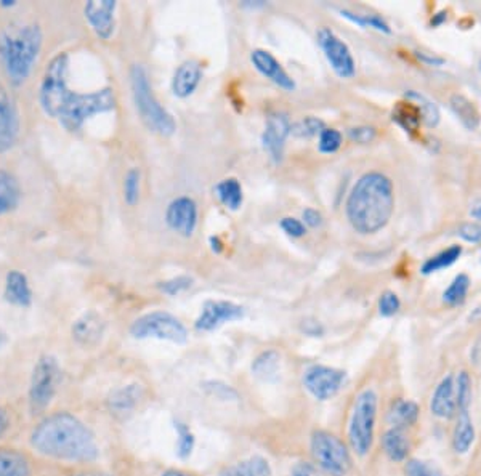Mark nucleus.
<instances>
[{
    "instance_id": "obj_1",
    "label": "nucleus",
    "mask_w": 481,
    "mask_h": 476,
    "mask_svg": "<svg viewBox=\"0 0 481 476\" xmlns=\"http://www.w3.org/2000/svg\"><path fill=\"white\" fill-rule=\"evenodd\" d=\"M68 71V55H56L43 72L39 100L47 116L58 120L66 130L77 132L91 116L114 111L118 101L111 89H103L93 93L70 90Z\"/></svg>"
},
{
    "instance_id": "obj_2",
    "label": "nucleus",
    "mask_w": 481,
    "mask_h": 476,
    "mask_svg": "<svg viewBox=\"0 0 481 476\" xmlns=\"http://www.w3.org/2000/svg\"><path fill=\"white\" fill-rule=\"evenodd\" d=\"M31 444L39 454L66 462H93L100 455L95 434L70 413L43 419L31 434Z\"/></svg>"
},
{
    "instance_id": "obj_3",
    "label": "nucleus",
    "mask_w": 481,
    "mask_h": 476,
    "mask_svg": "<svg viewBox=\"0 0 481 476\" xmlns=\"http://www.w3.org/2000/svg\"><path fill=\"white\" fill-rule=\"evenodd\" d=\"M345 212L351 228L360 234L384 230L395 212V188L380 172L364 174L350 191Z\"/></svg>"
},
{
    "instance_id": "obj_4",
    "label": "nucleus",
    "mask_w": 481,
    "mask_h": 476,
    "mask_svg": "<svg viewBox=\"0 0 481 476\" xmlns=\"http://www.w3.org/2000/svg\"><path fill=\"white\" fill-rule=\"evenodd\" d=\"M43 49V31L37 24L12 26L0 33V62L12 84L28 81Z\"/></svg>"
},
{
    "instance_id": "obj_5",
    "label": "nucleus",
    "mask_w": 481,
    "mask_h": 476,
    "mask_svg": "<svg viewBox=\"0 0 481 476\" xmlns=\"http://www.w3.org/2000/svg\"><path fill=\"white\" fill-rule=\"evenodd\" d=\"M130 85H132L133 100L139 118L151 132L170 137L177 130L172 114L160 105L154 97L153 89L149 84L147 71L141 64H133L130 70Z\"/></svg>"
},
{
    "instance_id": "obj_6",
    "label": "nucleus",
    "mask_w": 481,
    "mask_h": 476,
    "mask_svg": "<svg viewBox=\"0 0 481 476\" xmlns=\"http://www.w3.org/2000/svg\"><path fill=\"white\" fill-rule=\"evenodd\" d=\"M379 396L372 388H364L356 395L349 421L350 449L358 457H366L372 451L376 440Z\"/></svg>"
},
{
    "instance_id": "obj_7",
    "label": "nucleus",
    "mask_w": 481,
    "mask_h": 476,
    "mask_svg": "<svg viewBox=\"0 0 481 476\" xmlns=\"http://www.w3.org/2000/svg\"><path fill=\"white\" fill-rule=\"evenodd\" d=\"M314 465L328 476H347L353 467L351 449L328 430H314L310 438Z\"/></svg>"
},
{
    "instance_id": "obj_8",
    "label": "nucleus",
    "mask_w": 481,
    "mask_h": 476,
    "mask_svg": "<svg viewBox=\"0 0 481 476\" xmlns=\"http://www.w3.org/2000/svg\"><path fill=\"white\" fill-rule=\"evenodd\" d=\"M135 338H158L172 344L183 345L188 340V330L177 316L168 311H151L139 316L130 328Z\"/></svg>"
},
{
    "instance_id": "obj_9",
    "label": "nucleus",
    "mask_w": 481,
    "mask_h": 476,
    "mask_svg": "<svg viewBox=\"0 0 481 476\" xmlns=\"http://www.w3.org/2000/svg\"><path fill=\"white\" fill-rule=\"evenodd\" d=\"M60 378L62 371L55 357H43L37 361L29 388V405L33 413H41L49 406L50 401L55 396Z\"/></svg>"
},
{
    "instance_id": "obj_10",
    "label": "nucleus",
    "mask_w": 481,
    "mask_h": 476,
    "mask_svg": "<svg viewBox=\"0 0 481 476\" xmlns=\"http://www.w3.org/2000/svg\"><path fill=\"white\" fill-rule=\"evenodd\" d=\"M302 384L314 399L328 401L337 396L347 384V374L331 366H310L303 372Z\"/></svg>"
},
{
    "instance_id": "obj_11",
    "label": "nucleus",
    "mask_w": 481,
    "mask_h": 476,
    "mask_svg": "<svg viewBox=\"0 0 481 476\" xmlns=\"http://www.w3.org/2000/svg\"><path fill=\"white\" fill-rule=\"evenodd\" d=\"M318 43L329 64L332 66L339 78L351 79L356 74L355 58L350 52L349 45L343 43L332 29L321 28L318 31Z\"/></svg>"
},
{
    "instance_id": "obj_12",
    "label": "nucleus",
    "mask_w": 481,
    "mask_h": 476,
    "mask_svg": "<svg viewBox=\"0 0 481 476\" xmlns=\"http://www.w3.org/2000/svg\"><path fill=\"white\" fill-rule=\"evenodd\" d=\"M245 311L241 305L228 300H209L204 303L197 316L195 328L197 332H214L226 322L239 321L245 318Z\"/></svg>"
},
{
    "instance_id": "obj_13",
    "label": "nucleus",
    "mask_w": 481,
    "mask_h": 476,
    "mask_svg": "<svg viewBox=\"0 0 481 476\" xmlns=\"http://www.w3.org/2000/svg\"><path fill=\"white\" fill-rule=\"evenodd\" d=\"M293 124L286 112H273L266 119L265 130L262 135V147L265 149L273 162L283 161L287 137L291 135Z\"/></svg>"
},
{
    "instance_id": "obj_14",
    "label": "nucleus",
    "mask_w": 481,
    "mask_h": 476,
    "mask_svg": "<svg viewBox=\"0 0 481 476\" xmlns=\"http://www.w3.org/2000/svg\"><path fill=\"white\" fill-rule=\"evenodd\" d=\"M20 135V116L14 99L0 85V153H7L16 145Z\"/></svg>"
},
{
    "instance_id": "obj_15",
    "label": "nucleus",
    "mask_w": 481,
    "mask_h": 476,
    "mask_svg": "<svg viewBox=\"0 0 481 476\" xmlns=\"http://www.w3.org/2000/svg\"><path fill=\"white\" fill-rule=\"evenodd\" d=\"M166 222L174 232L185 238L193 236L197 226V205L188 196L177 197L168 204L166 212Z\"/></svg>"
},
{
    "instance_id": "obj_16",
    "label": "nucleus",
    "mask_w": 481,
    "mask_h": 476,
    "mask_svg": "<svg viewBox=\"0 0 481 476\" xmlns=\"http://www.w3.org/2000/svg\"><path fill=\"white\" fill-rule=\"evenodd\" d=\"M116 7L118 4L114 0H91L85 4V20L91 24L93 33L103 41L111 39L114 34Z\"/></svg>"
},
{
    "instance_id": "obj_17",
    "label": "nucleus",
    "mask_w": 481,
    "mask_h": 476,
    "mask_svg": "<svg viewBox=\"0 0 481 476\" xmlns=\"http://www.w3.org/2000/svg\"><path fill=\"white\" fill-rule=\"evenodd\" d=\"M430 413L437 419L447 421L457 414V396H456V376L447 374L435 386L430 398Z\"/></svg>"
},
{
    "instance_id": "obj_18",
    "label": "nucleus",
    "mask_w": 481,
    "mask_h": 476,
    "mask_svg": "<svg viewBox=\"0 0 481 476\" xmlns=\"http://www.w3.org/2000/svg\"><path fill=\"white\" fill-rule=\"evenodd\" d=\"M251 62L254 68L265 76L273 84L278 85L283 90L293 91L295 89L293 79L287 74V71L283 68V64L266 50L257 49L251 53Z\"/></svg>"
},
{
    "instance_id": "obj_19",
    "label": "nucleus",
    "mask_w": 481,
    "mask_h": 476,
    "mask_svg": "<svg viewBox=\"0 0 481 476\" xmlns=\"http://www.w3.org/2000/svg\"><path fill=\"white\" fill-rule=\"evenodd\" d=\"M387 459L395 463H405L411 454V438L406 428L390 427L380 440Z\"/></svg>"
},
{
    "instance_id": "obj_20",
    "label": "nucleus",
    "mask_w": 481,
    "mask_h": 476,
    "mask_svg": "<svg viewBox=\"0 0 481 476\" xmlns=\"http://www.w3.org/2000/svg\"><path fill=\"white\" fill-rule=\"evenodd\" d=\"M203 79V68L201 63L196 60H188L178 66L175 71L174 79H172V91L175 97L178 99H188L189 95L195 93L197 85Z\"/></svg>"
},
{
    "instance_id": "obj_21",
    "label": "nucleus",
    "mask_w": 481,
    "mask_h": 476,
    "mask_svg": "<svg viewBox=\"0 0 481 476\" xmlns=\"http://www.w3.org/2000/svg\"><path fill=\"white\" fill-rule=\"evenodd\" d=\"M105 332V322L95 311L81 316L72 326V336L79 344L95 345Z\"/></svg>"
},
{
    "instance_id": "obj_22",
    "label": "nucleus",
    "mask_w": 481,
    "mask_h": 476,
    "mask_svg": "<svg viewBox=\"0 0 481 476\" xmlns=\"http://www.w3.org/2000/svg\"><path fill=\"white\" fill-rule=\"evenodd\" d=\"M476 432H475L474 421L470 414H456V422H454L453 434H451V446L457 455L467 454L468 451L474 446Z\"/></svg>"
},
{
    "instance_id": "obj_23",
    "label": "nucleus",
    "mask_w": 481,
    "mask_h": 476,
    "mask_svg": "<svg viewBox=\"0 0 481 476\" xmlns=\"http://www.w3.org/2000/svg\"><path fill=\"white\" fill-rule=\"evenodd\" d=\"M5 300L16 307L26 309L33 301V290L29 288V281L20 271H10L5 280Z\"/></svg>"
},
{
    "instance_id": "obj_24",
    "label": "nucleus",
    "mask_w": 481,
    "mask_h": 476,
    "mask_svg": "<svg viewBox=\"0 0 481 476\" xmlns=\"http://www.w3.org/2000/svg\"><path fill=\"white\" fill-rule=\"evenodd\" d=\"M420 419V406L412 399H397L389 409L390 427L411 428Z\"/></svg>"
},
{
    "instance_id": "obj_25",
    "label": "nucleus",
    "mask_w": 481,
    "mask_h": 476,
    "mask_svg": "<svg viewBox=\"0 0 481 476\" xmlns=\"http://www.w3.org/2000/svg\"><path fill=\"white\" fill-rule=\"evenodd\" d=\"M218 476H273L272 465L262 455H251L225 467Z\"/></svg>"
},
{
    "instance_id": "obj_26",
    "label": "nucleus",
    "mask_w": 481,
    "mask_h": 476,
    "mask_svg": "<svg viewBox=\"0 0 481 476\" xmlns=\"http://www.w3.org/2000/svg\"><path fill=\"white\" fill-rule=\"evenodd\" d=\"M20 183L7 170H0V215L14 211L20 203Z\"/></svg>"
},
{
    "instance_id": "obj_27",
    "label": "nucleus",
    "mask_w": 481,
    "mask_h": 476,
    "mask_svg": "<svg viewBox=\"0 0 481 476\" xmlns=\"http://www.w3.org/2000/svg\"><path fill=\"white\" fill-rule=\"evenodd\" d=\"M449 105H451L454 114L457 116V119L462 122V126L467 127L468 130L478 129L481 116L480 111L474 105V101H470L467 97L460 95V93H454L453 97L449 99Z\"/></svg>"
},
{
    "instance_id": "obj_28",
    "label": "nucleus",
    "mask_w": 481,
    "mask_h": 476,
    "mask_svg": "<svg viewBox=\"0 0 481 476\" xmlns=\"http://www.w3.org/2000/svg\"><path fill=\"white\" fill-rule=\"evenodd\" d=\"M31 467L26 455L14 449H0V476H29Z\"/></svg>"
},
{
    "instance_id": "obj_29",
    "label": "nucleus",
    "mask_w": 481,
    "mask_h": 476,
    "mask_svg": "<svg viewBox=\"0 0 481 476\" xmlns=\"http://www.w3.org/2000/svg\"><path fill=\"white\" fill-rule=\"evenodd\" d=\"M139 398H141L139 386H127L112 393L108 403H110V409L112 413L126 415V414L132 413L135 406L139 405Z\"/></svg>"
},
{
    "instance_id": "obj_30",
    "label": "nucleus",
    "mask_w": 481,
    "mask_h": 476,
    "mask_svg": "<svg viewBox=\"0 0 481 476\" xmlns=\"http://www.w3.org/2000/svg\"><path fill=\"white\" fill-rule=\"evenodd\" d=\"M214 193H216V199L230 211H239V207L243 205V199H245L243 186L236 178H225L222 182L216 183Z\"/></svg>"
},
{
    "instance_id": "obj_31",
    "label": "nucleus",
    "mask_w": 481,
    "mask_h": 476,
    "mask_svg": "<svg viewBox=\"0 0 481 476\" xmlns=\"http://www.w3.org/2000/svg\"><path fill=\"white\" fill-rule=\"evenodd\" d=\"M279 367H281V357L278 351L266 350L260 353L255 361L252 363V372L260 380H273L278 377Z\"/></svg>"
},
{
    "instance_id": "obj_32",
    "label": "nucleus",
    "mask_w": 481,
    "mask_h": 476,
    "mask_svg": "<svg viewBox=\"0 0 481 476\" xmlns=\"http://www.w3.org/2000/svg\"><path fill=\"white\" fill-rule=\"evenodd\" d=\"M460 255H462V247L457 244L451 245L437 255H433L430 259H427L426 263L420 268V271L422 274L437 273L439 270H445V268L454 265L459 260Z\"/></svg>"
},
{
    "instance_id": "obj_33",
    "label": "nucleus",
    "mask_w": 481,
    "mask_h": 476,
    "mask_svg": "<svg viewBox=\"0 0 481 476\" xmlns=\"http://www.w3.org/2000/svg\"><path fill=\"white\" fill-rule=\"evenodd\" d=\"M470 284H472V281H470L467 274H457L451 281V284L447 286V290L443 292V301L447 303V307H459L467 299Z\"/></svg>"
},
{
    "instance_id": "obj_34",
    "label": "nucleus",
    "mask_w": 481,
    "mask_h": 476,
    "mask_svg": "<svg viewBox=\"0 0 481 476\" xmlns=\"http://www.w3.org/2000/svg\"><path fill=\"white\" fill-rule=\"evenodd\" d=\"M393 120H397L399 126L405 129L406 132H416L422 122V114L418 111V106L408 100V103H399L393 112Z\"/></svg>"
},
{
    "instance_id": "obj_35",
    "label": "nucleus",
    "mask_w": 481,
    "mask_h": 476,
    "mask_svg": "<svg viewBox=\"0 0 481 476\" xmlns=\"http://www.w3.org/2000/svg\"><path fill=\"white\" fill-rule=\"evenodd\" d=\"M405 99L409 100L414 105L418 106V111L422 114V122L427 127L433 129V127L438 126L439 109L438 106L435 105L432 100H428L424 95H420L418 91H408Z\"/></svg>"
},
{
    "instance_id": "obj_36",
    "label": "nucleus",
    "mask_w": 481,
    "mask_h": 476,
    "mask_svg": "<svg viewBox=\"0 0 481 476\" xmlns=\"http://www.w3.org/2000/svg\"><path fill=\"white\" fill-rule=\"evenodd\" d=\"M456 396H457V413H467L474 398V380L467 371H460L456 376Z\"/></svg>"
},
{
    "instance_id": "obj_37",
    "label": "nucleus",
    "mask_w": 481,
    "mask_h": 476,
    "mask_svg": "<svg viewBox=\"0 0 481 476\" xmlns=\"http://www.w3.org/2000/svg\"><path fill=\"white\" fill-rule=\"evenodd\" d=\"M175 432H177V455L185 461L195 449V434L187 424L180 421L175 422Z\"/></svg>"
},
{
    "instance_id": "obj_38",
    "label": "nucleus",
    "mask_w": 481,
    "mask_h": 476,
    "mask_svg": "<svg viewBox=\"0 0 481 476\" xmlns=\"http://www.w3.org/2000/svg\"><path fill=\"white\" fill-rule=\"evenodd\" d=\"M141 191V172L139 168L132 167L124 176V201L129 207H135L139 201Z\"/></svg>"
},
{
    "instance_id": "obj_39",
    "label": "nucleus",
    "mask_w": 481,
    "mask_h": 476,
    "mask_svg": "<svg viewBox=\"0 0 481 476\" xmlns=\"http://www.w3.org/2000/svg\"><path fill=\"white\" fill-rule=\"evenodd\" d=\"M405 476H447L438 465L424 459H408L405 462Z\"/></svg>"
},
{
    "instance_id": "obj_40",
    "label": "nucleus",
    "mask_w": 481,
    "mask_h": 476,
    "mask_svg": "<svg viewBox=\"0 0 481 476\" xmlns=\"http://www.w3.org/2000/svg\"><path fill=\"white\" fill-rule=\"evenodd\" d=\"M326 129L324 122L318 119V118H313V116H308L305 119L299 120L293 124V137L297 138H312V137H316V135H321V132Z\"/></svg>"
},
{
    "instance_id": "obj_41",
    "label": "nucleus",
    "mask_w": 481,
    "mask_h": 476,
    "mask_svg": "<svg viewBox=\"0 0 481 476\" xmlns=\"http://www.w3.org/2000/svg\"><path fill=\"white\" fill-rule=\"evenodd\" d=\"M342 14L345 18H349L350 22L360 24L361 28L377 29V31L385 33V34H390L391 33L390 26L380 16H377V14H350L347 10H343Z\"/></svg>"
},
{
    "instance_id": "obj_42",
    "label": "nucleus",
    "mask_w": 481,
    "mask_h": 476,
    "mask_svg": "<svg viewBox=\"0 0 481 476\" xmlns=\"http://www.w3.org/2000/svg\"><path fill=\"white\" fill-rule=\"evenodd\" d=\"M342 147V133L335 129H324L320 135L318 149L322 155H332Z\"/></svg>"
},
{
    "instance_id": "obj_43",
    "label": "nucleus",
    "mask_w": 481,
    "mask_h": 476,
    "mask_svg": "<svg viewBox=\"0 0 481 476\" xmlns=\"http://www.w3.org/2000/svg\"><path fill=\"white\" fill-rule=\"evenodd\" d=\"M401 309V300L395 292L391 290H385L384 294L380 295L379 299V313L384 318H391L397 315L398 311Z\"/></svg>"
},
{
    "instance_id": "obj_44",
    "label": "nucleus",
    "mask_w": 481,
    "mask_h": 476,
    "mask_svg": "<svg viewBox=\"0 0 481 476\" xmlns=\"http://www.w3.org/2000/svg\"><path fill=\"white\" fill-rule=\"evenodd\" d=\"M193 286V278L189 276H177L172 280L166 281V282H160L159 289L164 294L175 297V295L182 294L185 290H188Z\"/></svg>"
},
{
    "instance_id": "obj_45",
    "label": "nucleus",
    "mask_w": 481,
    "mask_h": 476,
    "mask_svg": "<svg viewBox=\"0 0 481 476\" xmlns=\"http://www.w3.org/2000/svg\"><path fill=\"white\" fill-rule=\"evenodd\" d=\"M460 239L470 244H480L481 243V224H464L457 230Z\"/></svg>"
},
{
    "instance_id": "obj_46",
    "label": "nucleus",
    "mask_w": 481,
    "mask_h": 476,
    "mask_svg": "<svg viewBox=\"0 0 481 476\" xmlns=\"http://www.w3.org/2000/svg\"><path fill=\"white\" fill-rule=\"evenodd\" d=\"M350 140L355 141V143H370V141L376 138V129L374 127H353L349 130Z\"/></svg>"
},
{
    "instance_id": "obj_47",
    "label": "nucleus",
    "mask_w": 481,
    "mask_h": 476,
    "mask_svg": "<svg viewBox=\"0 0 481 476\" xmlns=\"http://www.w3.org/2000/svg\"><path fill=\"white\" fill-rule=\"evenodd\" d=\"M281 228H283V232L289 234V236H293V238H302L307 233L305 224H302L300 220L293 217L283 218L281 220Z\"/></svg>"
},
{
    "instance_id": "obj_48",
    "label": "nucleus",
    "mask_w": 481,
    "mask_h": 476,
    "mask_svg": "<svg viewBox=\"0 0 481 476\" xmlns=\"http://www.w3.org/2000/svg\"><path fill=\"white\" fill-rule=\"evenodd\" d=\"M293 476H326L314 463L299 462L293 465Z\"/></svg>"
},
{
    "instance_id": "obj_49",
    "label": "nucleus",
    "mask_w": 481,
    "mask_h": 476,
    "mask_svg": "<svg viewBox=\"0 0 481 476\" xmlns=\"http://www.w3.org/2000/svg\"><path fill=\"white\" fill-rule=\"evenodd\" d=\"M303 222L310 228H318V226L322 224V217H321L320 212L316 211V209L308 207V209L303 211Z\"/></svg>"
},
{
    "instance_id": "obj_50",
    "label": "nucleus",
    "mask_w": 481,
    "mask_h": 476,
    "mask_svg": "<svg viewBox=\"0 0 481 476\" xmlns=\"http://www.w3.org/2000/svg\"><path fill=\"white\" fill-rule=\"evenodd\" d=\"M416 56L422 63L428 64V66H443L445 64V60L439 56L427 55V53H420V52H418Z\"/></svg>"
},
{
    "instance_id": "obj_51",
    "label": "nucleus",
    "mask_w": 481,
    "mask_h": 476,
    "mask_svg": "<svg viewBox=\"0 0 481 476\" xmlns=\"http://www.w3.org/2000/svg\"><path fill=\"white\" fill-rule=\"evenodd\" d=\"M10 421H8V414L0 407V438L7 432Z\"/></svg>"
},
{
    "instance_id": "obj_52",
    "label": "nucleus",
    "mask_w": 481,
    "mask_h": 476,
    "mask_svg": "<svg viewBox=\"0 0 481 476\" xmlns=\"http://www.w3.org/2000/svg\"><path fill=\"white\" fill-rule=\"evenodd\" d=\"M160 476H196L193 475V473H189V471H187V470H180V469H168L162 473Z\"/></svg>"
},
{
    "instance_id": "obj_53",
    "label": "nucleus",
    "mask_w": 481,
    "mask_h": 476,
    "mask_svg": "<svg viewBox=\"0 0 481 476\" xmlns=\"http://www.w3.org/2000/svg\"><path fill=\"white\" fill-rule=\"evenodd\" d=\"M468 322H481V305H478L476 309H472V313L468 315Z\"/></svg>"
},
{
    "instance_id": "obj_54",
    "label": "nucleus",
    "mask_w": 481,
    "mask_h": 476,
    "mask_svg": "<svg viewBox=\"0 0 481 476\" xmlns=\"http://www.w3.org/2000/svg\"><path fill=\"white\" fill-rule=\"evenodd\" d=\"M210 244H212V251L214 252H220L222 251V243L218 241V238H210Z\"/></svg>"
},
{
    "instance_id": "obj_55",
    "label": "nucleus",
    "mask_w": 481,
    "mask_h": 476,
    "mask_svg": "<svg viewBox=\"0 0 481 476\" xmlns=\"http://www.w3.org/2000/svg\"><path fill=\"white\" fill-rule=\"evenodd\" d=\"M470 214H472V217L476 218V220H480L481 222V203L476 204Z\"/></svg>"
},
{
    "instance_id": "obj_56",
    "label": "nucleus",
    "mask_w": 481,
    "mask_h": 476,
    "mask_svg": "<svg viewBox=\"0 0 481 476\" xmlns=\"http://www.w3.org/2000/svg\"><path fill=\"white\" fill-rule=\"evenodd\" d=\"M72 476H110L106 475V473H101V471H82V473H76V475Z\"/></svg>"
}]
</instances>
